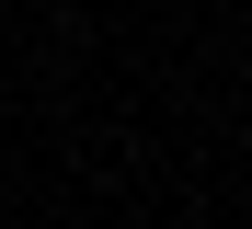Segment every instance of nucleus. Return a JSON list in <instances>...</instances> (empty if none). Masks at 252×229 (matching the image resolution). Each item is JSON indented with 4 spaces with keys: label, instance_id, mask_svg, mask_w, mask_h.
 Wrapping results in <instances>:
<instances>
[]
</instances>
